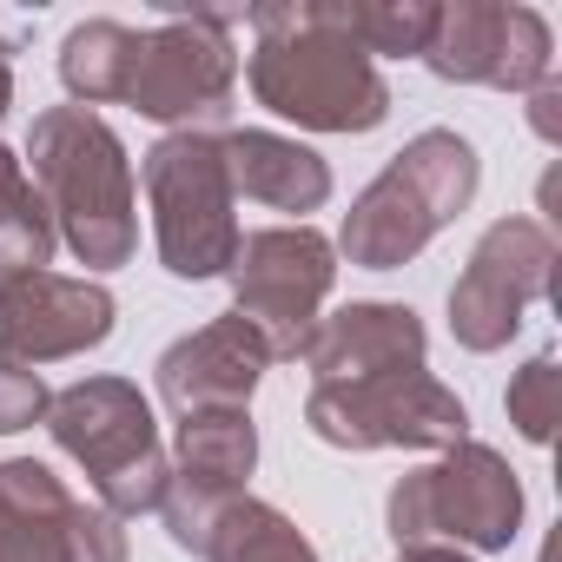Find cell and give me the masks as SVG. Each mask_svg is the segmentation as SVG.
Segmentation results:
<instances>
[{"label": "cell", "mask_w": 562, "mask_h": 562, "mask_svg": "<svg viewBox=\"0 0 562 562\" xmlns=\"http://www.w3.org/2000/svg\"><path fill=\"white\" fill-rule=\"evenodd\" d=\"M74 562H126V536H120V516L106 509H74Z\"/></svg>", "instance_id": "obj_23"}, {"label": "cell", "mask_w": 562, "mask_h": 562, "mask_svg": "<svg viewBox=\"0 0 562 562\" xmlns=\"http://www.w3.org/2000/svg\"><path fill=\"white\" fill-rule=\"evenodd\" d=\"M139 179H146V199H153V232H159L166 271L172 278L232 271L238 218H232V179H225L218 139L212 133H172L146 153Z\"/></svg>", "instance_id": "obj_5"}, {"label": "cell", "mask_w": 562, "mask_h": 562, "mask_svg": "<svg viewBox=\"0 0 562 562\" xmlns=\"http://www.w3.org/2000/svg\"><path fill=\"white\" fill-rule=\"evenodd\" d=\"M8 100H14V80H8V54H0V113H8Z\"/></svg>", "instance_id": "obj_26"}, {"label": "cell", "mask_w": 562, "mask_h": 562, "mask_svg": "<svg viewBox=\"0 0 562 562\" xmlns=\"http://www.w3.org/2000/svg\"><path fill=\"white\" fill-rule=\"evenodd\" d=\"M251 93L312 133H371L391 113V87L345 34L338 8H265L251 14Z\"/></svg>", "instance_id": "obj_1"}, {"label": "cell", "mask_w": 562, "mask_h": 562, "mask_svg": "<svg viewBox=\"0 0 562 562\" xmlns=\"http://www.w3.org/2000/svg\"><path fill=\"white\" fill-rule=\"evenodd\" d=\"M232 199H258L271 212H318L331 199V172L312 146L278 139V133H232L218 139Z\"/></svg>", "instance_id": "obj_15"}, {"label": "cell", "mask_w": 562, "mask_h": 562, "mask_svg": "<svg viewBox=\"0 0 562 562\" xmlns=\"http://www.w3.org/2000/svg\"><path fill=\"white\" fill-rule=\"evenodd\" d=\"M516 522H522L516 470L483 443H450L443 463H430L391 490V536L404 549H424V542L509 549Z\"/></svg>", "instance_id": "obj_6"}, {"label": "cell", "mask_w": 562, "mask_h": 562, "mask_svg": "<svg viewBox=\"0 0 562 562\" xmlns=\"http://www.w3.org/2000/svg\"><path fill=\"white\" fill-rule=\"evenodd\" d=\"M318 384H364V378H397L424 371V325L411 305H345L312 325L299 345Z\"/></svg>", "instance_id": "obj_13"}, {"label": "cell", "mask_w": 562, "mask_h": 562, "mask_svg": "<svg viewBox=\"0 0 562 562\" xmlns=\"http://www.w3.org/2000/svg\"><path fill=\"white\" fill-rule=\"evenodd\" d=\"M27 153H34V179L47 192L54 232H67L74 258L93 271L126 265L139 245V218H133V166L113 126L87 106H54L34 120Z\"/></svg>", "instance_id": "obj_2"}, {"label": "cell", "mask_w": 562, "mask_h": 562, "mask_svg": "<svg viewBox=\"0 0 562 562\" xmlns=\"http://www.w3.org/2000/svg\"><path fill=\"white\" fill-rule=\"evenodd\" d=\"M113 299L106 285L60 271H8L0 278V364H54L87 345H106Z\"/></svg>", "instance_id": "obj_12"}, {"label": "cell", "mask_w": 562, "mask_h": 562, "mask_svg": "<svg viewBox=\"0 0 562 562\" xmlns=\"http://www.w3.org/2000/svg\"><path fill=\"white\" fill-rule=\"evenodd\" d=\"M47 384L27 371V364H0V437L8 430H27L34 417H47Z\"/></svg>", "instance_id": "obj_22"}, {"label": "cell", "mask_w": 562, "mask_h": 562, "mask_svg": "<svg viewBox=\"0 0 562 562\" xmlns=\"http://www.w3.org/2000/svg\"><path fill=\"white\" fill-rule=\"evenodd\" d=\"M54 212L21 172V159L0 146V271H47L54 258Z\"/></svg>", "instance_id": "obj_18"}, {"label": "cell", "mask_w": 562, "mask_h": 562, "mask_svg": "<svg viewBox=\"0 0 562 562\" xmlns=\"http://www.w3.org/2000/svg\"><path fill=\"white\" fill-rule=\"evenodd\" d=\"M47 430L93 476L106 516H139V509H159L166 503L172 470L159 457L153 404L126 378H87V384L60 391L47 404Z\"/></svg>", "instance_id": "obj_4"}, {"label": "cell", "mask_w": 562, "mask_h": 562, "mask_svg": "<svg viewBox=\"0 0 562 562\" xmlns=\"http://www.w3.org/2000/svg\"><path fill=\"white\" fill-rule=\"evenodd\" d=\"M555 100H562L555 87H542V93H536V133H542V139H555Z\"/></svg>", "instance_id": "obj_24"}, {"label": "cell", "mask_w": 562, "mask_h": 562, "mask_svg": "<svg viewBox=\"0 0 562 562\" xmlns=\"http://www.w3.org/2000/svg\"><path fill=\"white\" fill-rule=\"evenodd\" d=\"M305 424L338 443V450H450L470 430V411L424 371H397V378H364V384H312Z\"/></svg>", "instance_id": "obj_9"}, {"label": "cell", "mask_w": 562, "mask_h": 562, "mask_svg": "<svg viewBox=\"0 0 562 562\" xmlns=\"http://www.w3.org/2000/svg\"><path fill=\"white\" fill-rule=\"evenodd\" d=\"M470 199H476L470 139L450 133V126H430L364 186V199L345 218V251L364 271H391V265L417 258Z\"/></svg>", "instance_id": "obj_3"}, {"label": "cell", "mask_w": 562, "mask_h": 562, "mask_svg": "<svg viewBox=\"0 0 562 562\" xmlns=\"http://www.w3.org/2000/svg\"><path fill=\"white\" fill-rule=\"evenodd\" d=\"M331 245L312 225H271L238 238L232 251V285H238V318L265 338L271 358H299V345L318 325V305L331 292Z\"/></svg>", "instance_id": "obj_8"}, {"label": "cell", "mask_w": 562, "mask_h": 562, "mask_svg": "<svg viewBox=\"0 0 562 562\" xmlns=\"http://www.w3.org/2000/svg\"><path fill=\"white\" fill-rule=\"evenodd\" d=\"M205 562H318L312 542L278 516L271 503H218V516L205 522V542H199Z\"/></svg>", "instance_id": "obj_17"}, {"label": "cell", "mask_w": 562, "mask_h": 562, "mask_svg": "<svg viewBox=\"0 0 562 562\" xmlns=\"http://www.w3.org/2000/svg\"><path fill=\"white\" fill-rule=\"evenodd\" d=\"M74 509L47 463H0V562H74Z\"/></svg>", "instance_id": "obj_16"}, {"label": "cell", "mask_w": 562, "mask_h": 562, "mask_svg": "<svg viewBox=\"0 0 562 562\" xmlns=\"http://www.w3.org/2000/svg\"><path fill=\"white\" fill-rule=\"evenodd\" d=\"M555 417H562V371H555V358H529L516 371V384H509V424L529 443H549Z\"/></svg>", "instance_id": "obj_21"}, {"label": "cell", "mask_w": 562, "mask_h": 562, "mask_svg": "<svg viewBox=\"0 0 562 562\" xmlns=\"http://www.w3.org/2000/svg\"><path fill=\"white\" fill-rule=\"evenodd\" d=\"M338 21L364 54H424L437 8H424V0H404V8H338Z\"/></svg>", "instance_id": "obj_20"}, {"label": "cell", "mask_w": 562, "mask_h": 562, "mask_svg": "<svg viewBox=\"0 0 562 562\" xmlns=\"http://www.w3.org/2000/svg\"><path fill=\"white\" fill-rule=\"evenodd\" d=\"M265 364H271L265 338L232 312V318L179 338L159 358V397L179 417H192V411H245V397H251V384H258Z\"/></svg>", "instance_id": "obj_14"}, {"label": "cell", "mask_w": 562, "mask_h": 562, "mask_svg": "<svg viewBox=\"0 0 562 562\" xmlns=\"http://www.w3.org/2000/svg\"><path fill=\"white\" fill-rule=\"evenodd\" d=\"M126 60H133V27L120 21H80L60 47V80L80 106H106L126 87Z\"/></svg>", "instance_id": "obj_19"}, {"label": "cell", "mask_w": 562, "mask_h": 562, "mask_svg": "<svg viewBox=\"0 0 562 562\" xmlns=\"http://www.w3.org/2000/svg\"><path fill=\"white\" fill-rule=\"evenodd\" d=\"M549 265H555V238L536 218H503L476 238L463 278L450 285V331L463 351H496L516 338L529 299L549 292Z\"/></svg>", "instance_id": "obj_10"}, {"label": "cell", "mask_w": 562, "mask_h": 562, "mask_svg": "<svg viewBox=\"0 0 562 562\" xmlns=\"http://www.w3.org/2000/svg\"><path fill=\"white\" fill-rule=\"evenodd\" d=\"M238 60H232V21L225 14H166L153 34H133L126 87L120 100L166 126H218L232 113Z\"/></svg>", "instance_id": "obj_7"}, {"label": "cell", "mask_w": 562, "mask_h": 562, "mask_svg": "<svg viewBox=\"0 0 562 562\" xmlns=\"http://www.w3.org/2000/svg\"><path fill=\"white\" fill-rule=\"evenodd\" d=\"M424 60L443 80L522 93V87H542L549 80V27H542L536 8L463 0V8H437V27H430Z\"/></svg>", "instance_id": "obj_11"}, {"label": "cell", "mask_w": 562, "mask_h": 562, "mask_svg": "<svg viewBox=\"0 0 562 562\" xmlns=\"http://www.w3.org/2000/svg\"><path fill=\"white\" fill-rule=\"evenodd\" d=\"M397 562H470V555H457V549H443V542H424V549H404Z\"/></svg>", "instance_id": "obj_25"}]
</instances>
